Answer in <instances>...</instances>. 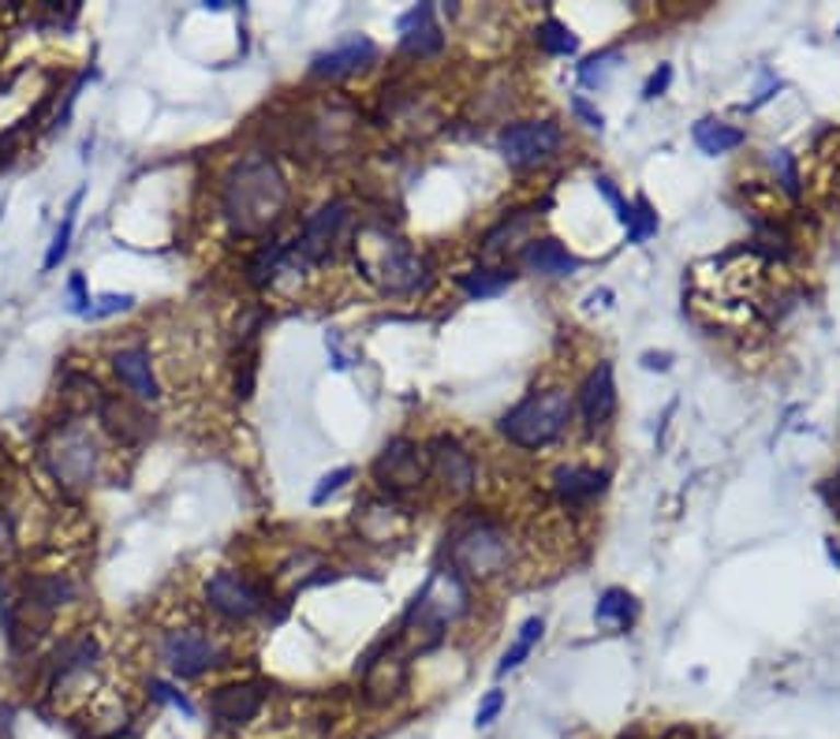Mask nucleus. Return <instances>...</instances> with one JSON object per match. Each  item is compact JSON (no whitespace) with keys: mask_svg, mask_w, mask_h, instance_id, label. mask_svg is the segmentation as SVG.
<instances>
[{"mask_svg":"<svg viewBox=\"0 0 840 739\" xmlns=\"http://www.w3.org/2000/svg\"><path fill=\"white\" fill-rule=\"evenodd\" d=\"M291 187L269 153H246L232 164L221 187L225 221L243 240H258L285 217Z\"/></svg>","mask_w":840,"mask_h":739,"instance_id":"nucleus-1","label":"nucleus"},{"mask_svg":"<svg viewBox=\"0 0 840 739\" xmlns=\"http://www.w3.org/2000/svg\"><path fill=\"white\" fill-rule=\"evenodd\" d=\"M352 254L363 280H370L373 288L389 291V296H415V291L430 285L426 258L418 251H411V243L392 235L389 228H378V224L359 228Z\"/></svg>","mask_w":840,"mask_h":739,"instance_id":"nucleus-2","label":"nucleus"},{"mask_svg":"<svg viewBox=\"0 0 840 739\" xmlns=\"http://www.w3.org/2000/svg\"><path fill=\"white\" fill-rule=\"evenodd\" d=\"M572 411L575 404L568 389L531 392V396L519 400V404L500 418V434L513 444H519V449H545V444H553L556 437L568 430Z\"/></svg>","mask_w":840,"mask_h":739,"instance_id":"nucleus-3","label":"nucleus"},{"mask_svg":"<svg viewBox=\"0 0 840 739\" xmlns=\"http://www.w3.org/2000/svg\"><path fill=\"white\" fill-rule=\"evenodd\" d=\"M513 561V538L493 519H468L449 534V564L468 579H493Z\"/></svg>","mask_w":840,"mask_h":739,"instance_id":"nucleus-4","label":"nucleus"},{"mask_svg":"<svg viewBox=\"0 0 840 739\" xmlns=\"http://www.w3.org/2000/svg\"><path fill=\"white\" fill-rule=\"evenodd\" d=\"M45 467H49L53 478L68 489H82L94 482L97 474V441L90 437V430L82 423H60L53 437L45 441Z\"/></svg>","mask_w":840,"mask_h":739,"instance_id":"nucleus-5","label":"nucleus"},{"mask_svg":"<svg viewBox=\"0 0 840 739\" xmlns=\"http://www.w3.org/2000/svg\"><path fill=\"white\" fill-rule=\"evenodd\" d=\"M564 135H561V124L556 120H519V124H508L500 131V153L513 169H534V164H545L561 150Z\"/></svg>","mask_w":840,"mask_h":739,"instance_id":"nucleus-6","label":"nucleus"},{"mask_svg":"<svg viewBox=\"0 0 840 739\" xmlns=\"http://www.w3.org/2000/svg\"><path fill=\"white\" fill-rule=\"evenodd\" d=\"M468 609V590H463V582H460V575L456 571H437L430 582H426L423 590H418V598H415V605H411V613H407V624H423V627H430V632L437 635L441 632L449 620H456Z\"/></svg>","mask_w":840,"mask_h":739,"instance_id":"nucleus-7","label":"nucleus"},{"mask_svg":"<svg viewBox=\"0 0 840 739\" xmlns=\"http://www.w3.org/2000/svg\"><path fill=\"white\" fill-rule=\"evenodd\" d=\"M430 474V460H426V449H418L415 441L407 437H396L389 441L381 455L373 460V482L389 493H407L418 489Z\"/></svg>","mask_w":840,"mask_h":739,"instance_id":"nucleus-8","label":"nucleus"},{"mask_svg":"<svg viewBox=\"0 0 840 739\" xmlns=\"http://www.w3.org/2000/svg\"><path fill=\"white\" fill-rule=\"evenodd\" d=\"M161 661L169 665L180 680H195L221 661V650H217L214 638L198 632V627H176V632H164L161 638Z\"/></svg>","mask_w":840,"mask_h":739,"instance_id":"nucleus-9","label":"nucleus"},{"mask_svg":"<svg viewBox=\"0 0 840 739\" xmlns=\"http://www.w3.org/2000/svg\"><path fill=\"white\" fill-rule=\"evenodd\" d=\"M344 221H348V203H341V198H333V203H325L318 213H310L303 221V232L291 240L299 266L310 269L318 266V262H325L329 254H333V243L336 235H341Z\"/></svg>","mask_w":840,"mask_h":739,"instance_id":"nucleus-10","label":"nucleus"},{"mask_svg":"<svg viewBox=\"0 0 840 739\" xmlns=\"http://www.w3.org/2000/svg\"><path fill=\"white\" fill-rule=\"evenodd\" d=\"M206 601H209V609L221 613L225 620H251L254 613H262V605H266L262 590L240 571H217L214 579L206 582Z\"/></svg>","mask_w":840,"mask_h":739,"instance_id":"nucleus-11","label":"nucleus"},{"mask_svg":"<svg viewBox=\"0 0 840 739\" xmlns=\"http://www.w3.org/2000/svg\"><path fill=\"white\" fill-rule=\"evenodd\" d=\"M262 706H266V688L251 680L225 683V688H217L214 695H209V714H214V720L221 728L251 725V720L262 714Z\"/></svg>","mask_w":840,"mask_h":739,"instance_id":"nucleus-12","label":"nucleus"},{"mask_svg":"<svg viewBox=\"0 0 840 739\" xmlns=\"http://www.w3.org/2000/svg\"><path fill=\"white\" fill-rule=\"evenodd\" d=\"M426 460H430V471L445 482L449 493H460L463 497V493L474 489V460L456 437L437 434L434 441L426 444Z\"/></svg>","mask_w":840,"mask_h":739,"instance_id":"nucleus-13","label":"nucleus"},{"mask_svg":"<svg viewBox=\"0 0 840 739\" xmlns=\"http://www.w3.org/2000/svg\"><path fill=\"white\" fill-rule=\"evenodd\" d=\"M378 57V45H373L367 34H348L333 45V49L318 53L314 63H310V76L314 79H344V76H355L363 71L367 63H373Z\"/></svg>","mask_w":840,"mask_h":739,"instance_id":"nucleus-14","label":"nucleus"},{"mask_svg":"<svg viewBox=\"0 0 840 739\" xmlns=\"http://www.w3.org/2000/svg\"><path fill=\"white\" fill-rule=\"evenodd\" d=\"M617 411V381H613V367L609 362H598L595 370L587 373V381L579 385V415L587 423V430H598L613 418Z\"/></svg>","mask_w":840,"mask_h":739,"instance_id":"nucleus-15","label":"nucleus"},{"mask_svg":"<svg viewBox=\"0 0 840 739\" xmlns=\"http://www.w3.org/2000/svg\"><path fill=\"white\" fill-rule=\"evenodd\" d=\"M400 49L407 57H437L445 49V34L434 20V4H418L400 20Z\"/></svg>","mask_w":840,"mask_h":739,"instance_id":"nucleus-16","label":"nucleus"},{"mask_svg":"<svg viewBox=\"0 0 840 739\" xmlns=\"http://www.w3.org/2000/svg\"><path fill=\"white\" fill-rule=\"evenodd\" d=\"M97 415H102L105 430L113 434L120 444H139V441H146V434L153 430L150 415H146L142 407H135L131 400H124V396H102L97 400Z\"/></svg>","mask_w":840,"mask_h":739,"instance_id":"nucleus-17","label":"nucleus"},{"mask_svg":"<svg viewBox=\"0 0 840 739\" xmlns=\"http://www.w3.org/2000/svg\"><path fill=\"white\" fill-rule=\"evenodd\" d=\"M363 672H367L363 691H367L370 706H386V702L396 698L400 691H404V683H407V661L400 654L370 657V661L363 665Z\"/></svg>","mask_w":840,"mask_h":739,"instance_id":"nucleus-18","label":"nucleus"},{"mask_svg":"<svg viewBox=\"0 0 840 739\" xmlns=\"http://www.w3.org/2000/svg\"><path fill=\"white\" fill-rule=\"evenodd\" d=\"M113 370H116V378H120L124 385H127V392H131L135 400H142V404H153V400L161 396L158 378H153V367H150V351H146L142 344L116 351L113 355Z\"/></svg>","mask_w":840,"mask_h":739,"instance_id":"nucleus-19","label":"nucleus"},{"mask_svg":"<svg viewBox=\"0 0 840 739\" xmlns=\"http://www.w3.org/2000/svg\"><path fill=\"white\" fill-rule=\"evenodd\" d=\"M519 262H523L527 273H538V277H572V273L583 266L568 246L550 240V235H545V240H527Z\"/></svg>","mask_w":840,"mask_h":739,"instance_id":"nucleus-20","label":"nucleus"},{"mask_svg":"<svg viewBox=\"0 0 840 739\" xmlns=\"http://www.w3.org/2000/svg\"><path fill=\"white\" fill-rule=\"evenodd\" d=\"M609 474L595 471V467H579V463H568V467H556L553 474V493L564 500V505H587L606 493Z\"/></svg>","mask_w":840,"mask_h":739,"instance_id":"nucleus-21","label":"nucleus"},{"mask_svg":"<svg viewBox=\"0 0 840 739\" xmlns=\"http://www.w3.org/2000/svg\"><path fill=\"white\" fill-rule=\"evenodd\" d=\"M691 139H695V146H699L702 153L717 158V153H728V150H736V146H744L747 135L739 131V127H733V124H721V120H710V116H706V120L695 124Z\"/></svg>","mask_w":840,"mask_h":739,"instance_id":"nucleus-22","label":"nucleus"},{"mask_svg":"<svg viewBox=\"0 0 840 739\" xmlns=\"http://www.w3.org/2000/svg\"><path fill=\"white\" fill-rule=\"evenodd\" d=\"M531 224H534V209H516V213L500 217V224L490 228L486 240H482V251H490V254L493 251H505L508 243L523 240V235L531 232Z\"/></svg>","mask_w":840,"mask_h":739,"instance_id":"nucleus-23","label":"nucleus"},{"mask_svg":"<svg viewBox=\"0 0 840 739\" xmlns=\"http://www.w3.org/2000/svg\"><path fill=\"white\" fill-rule=\"evenodd\" d=\"M516 273L513 269H471V273H460V288L468 291L471 299H486V296H500L508 285H513Z\"/></svg>","mask_w":840,"mask_h":739,"instance_id":"nucleus-24","label":"nucleus"},{"mask_svg":"<svg viewBox=\"0 0 840 739\" xmlns=\"http://www.w3.org/2000/svg\"><path fill=\"white\" fill-rule=\"evenodd\" d=\"M542 632H545L542 616H531V620H523V627H519L516 643L508 646V650H505V657H500V665H497V677H508V672H513V669H519V665L527 661V654L534 650V643H538V638H542Z\"/></svg>","mask_w":840,"mask_h":739,"instance_id":"nucleus-25","label":"nucleus"},{"mask_svg":"<svg viewBox=\"0 0 840 739\" xmlns=\"http://www.w3.org/2000/svg\"><path fill=\"white\" fill-rule=\"evenodd\" d=\"M595 620H598V624L628 627V624L635 620V601H632V594H628V590H620V587L606 590V594H601V601H598V609H595Z\"/></svg>","mask_w":840,"mask_h":739,"instance_id":"nucleus-26","label":"nucleus"},{"mask_svg":"<svg viewBox=\"0 0 840 739\" xmlns=\"http://www.w3.org/2000/svg\"><path fill=\"white\" fill-rule=\"evenodd\" d=\"M534 38H538V45H542L545 53H550V57H575V53H579V38H575V34L561 20H553V15L542 26H538Z\"/></svg>","mask_w":840,"mask_h":739,"instance_id":"nucleus-27","label":"nucleus"},{"mask_svg":"<svg viewBox=\"0 0 840 739\" xmlns=\"http://www.w3.org/2000/svg\"><path fill=\"white\" fill-rule=\"evenodd\" d=\"M79 203H82V190H76V198L68 203V209H64V221L57 228V235H53V246L49 254H45V273H53L64 262V254H68L71 246V235H76V213H79Z\"/></svg>","mask_w":840,"mask_h":739,"instance_id":"nucleus-28","label":"nucleus"},{"mask_svg":"<svg viewBox=\"0 0 840 739\" xmlns=\"http://www.w3.org/2000/svg\"><path fill=\"white\" fill-rule=\"evenodd\" d=\"M624 228H628V243H643V240H651V235L657 232V213L651 209L646 198H635L632 217H628Z\"/></svg>","mask_w":840,"mask_h":739,"instance_id":"nucleus-29","label":"nucleus"},{"mask_svg":"<svg viewBox=\"0 0 840 739\" xmlns=\"http://www.w3.org/2000/svg\"><path fill=\"white\" fill-rule=\"evenodd\" d=\"M617 60H620L617 49H606V53H598V57H587L579 63V82L583 86H601V82L609 79V71L617 68Z\"/></svg>","mask_w":840,"mask_h":739,"instance_id":"nucleus-30","label":"nucleus"},{"mask_svg":"<svg viewBox=\"0 0 840 739\" xmlns=\"http://www.w3.org/2000/svg\"><path fill=\"white\" fill-rule=\"evenodd\" d=\"M770 169L778 176V184L784 187L789 198H799V172H796V161H792L789 150H770Z\"/></svg>","mask_w":840,"mask_h":739,"instance_id":"nucleus-31","label":"nucleus"},{"mask_svg":"<svg viewBox=\"0 0 840 739\" xmlns=\"http://www.w3.org/2000/svg\"><path fill=\"white\" fill-rule=\"evenodd\" d=\"M352 474H355L352 467H336V471H329L325 478H322V482H318V486H314V493H310V505H325V500L333 497V493L341 489L344 482L352 478Z\"/></svg>","mask_w":840,"mask_h":739,"instance_id":"nucleus-32","label":"nucleus"},{"mask_svg":"<svg viewBox=\"0 0 840 739\" xmlns=\"http://www.w3.org/2000/svg\"><path fill=\"white\" fill-rule=\"evenodd\" d=\"M254 370H258V355L246 351L240 359V367H235V396L240 400H251L254 392Z\"/></svg>","mask_w":840,"mask_h":739,"instance_id":"nucleus-33","label":"nucleus"},{"mask_svg":"<svg viewBox=\"0 0 840 739\" xmlns=\"http://www.w3.org/2000/svg\"><path fill=\"white\" fill-rule=\"evenodd\" d=\"M500 709H505V695H500V691H486V698L474 709V728H490L493 720L500 717Z\"/></svg>","mask_w":840,"mask_h":739,"instance_id":"nucleus-34","label":"nucleus"},{"mask_svg":"<svg viewBox=\"0 0 840 739\" xmlns=\"http://www.w3.org/2000/svg\"><path fill=\"white\" fill-rule=\"evenodd\" d=\"M135 303V296H116V291H108V296H102L97 303H90V314L87 317H105V314H120V310H127Z\"/></svg>","mask_w":840,"mask_h":739,"instance_id":"nucleus-35","label":"nucleus"},{"mask_svg":"<svg viewBox=\"0 0 840 739\" xmlns=\"http://www.w3.org/2000/svg\"><path fill=\"white\" fill-rule=\"evenodd\" d=\"M595 184H598V190H601V198H606V203L617 209L620 224H628V217H632V206H628L624 198H620V190L613 187V180H609V176H598Z\"/></svg>","mask_w":840,"mask_h":739,"instance_id":"nucleus-36","label":"nucleus"},{"mask_svg":"<svg viewBox=\"0 0 840 739\" xmlns=\"http://www.w3.org/2000/svg\"><path fill=\"white\" fill-rule=\"evenodd\" d=\"M572 113L579 116V120L587 124L590 131H601V127H606V116H601V108H595V105H590V102H587V97H583V94H575V97H572Z\"/></svg>","mask_w":840,"mask_h":739,"instance_id":"nucleus-37","label":"nucleus"},{"mask_svg":"<svg viewBox=\"0 0 840 739\" xmlns=\"http://www.w3.org/2000/svg\"><path fill=\"white\" fill-rule=\"evenodd\" d=\"M669 82H672V68H669V63H661V68H657L654 76L646 79L643 97H646V102H654V97H661L665 90H669Z\"/></svg>","mask_w":840,"mask_h":739,"instance_id":"nucleus-38","label":"nucleus"},{"mask_svg":"<svg viewBox=\"0 0 840 739\" xmlns=\"http://www.w3.org/2000/svg\"><path fill=\"white\" fill-rule=\"evenodd\" d=\"M68 296H71V310H76V314H90V296H87V280H82V273H71Z\"/></svg>","mask_w":840,"mask_h":739,"instance_id":"nucleus-39","label":"nucleus"},{"mask_svg":"<svg viewBox=\"0 0 840 739\" xmlns=\"http://www.w3.org/2000/svg\"><path fill=\"white\" fill-rule=\"evenodd\" d=\"M26 127V120H20L15 127H8L4 135H0V169H8V164L15 161V135H20Z\"/></svg>","mask_w":840,"mask_h":739,"instance_id":"nucleus-40","label":"nucleus"},{"mask_svg":"<svg viewBox=\"0 0 840 739\" xmlns=\"http://www.w3.org/2000/svg\"><path fill=\"white\" fill-rule=\"evenodd\" d=\"M150 691H153V698H164V702H172V706H180L184 714H191V702L180 695V691H172L169 683H161V680H150Z\"/></svg>","mask_w":840,"mask_h":739,"instance_id":"nucleus-41","label":"nucleus"},{"mask_svg":"<svg viewBox=\"0 0 840 739\" xmlns=\"http://www.w3.org/2000/svg\"><path fill=\"white\" fill-rule=\"evenodd\" d=\"M643 367H646V370H669V355H665V351H661V355L646 351V355H643Z\"/></svg>","mask_w":840,"mask_h":739,"instance_id":"nucleus-42","label":"nucleus"},{"mask_svg":"<svg viewBox=\"0 0 840 739\" xmlns=\"http://www.w3.org/2000/svg\"><path fill=\"white\" fill-rule=\"evenodd\" d=\"M8 86H12V82H8V79H0V94H4Z\"/></svg>","mask_w":840,"mask_h":739,"instance_id":"nucleus-43","label":"nucleus"},{"mask_svg":"<svg viewBox=\"0 0 840 739\" xmlns=\"http://www.w3.org/2000/svg\"><path fill=\"white\" fill-rule=\"evenodd\" d=\"M837 493H840V478H837Z\"/></svg>","mask_w":840,"mask_h":739,"instance_id":"nucleus-44","label":"nucleus"}]
</instances>
